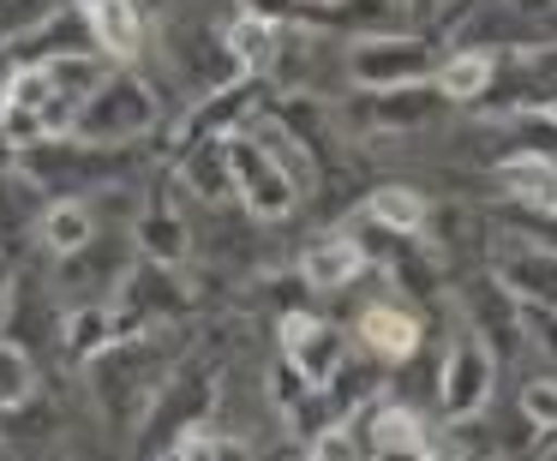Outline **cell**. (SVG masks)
Here are the masks:
<instances>
[{
	"label": "cell",
	"instance_id": "obj_7",
	"mask_svg": "<svg viewBox=\"0 0 557 461\" xmlns=\"http://www.w3.org/2000/svg\"><path fill=\"white\" fill-rule=\"evenodd\" d=\"M360 336L372 341L384 360H408V353L420 348V317H408L401 306H372V312L360 317Z\"/></svg>",
	"mask_w": 557,
	"mask_h": 461
},
{
	"label": "cell",
	"instance_id": "obj_6",
	"mask_svg": "<svg viewBox=\"0 0 557 461\" xmlns=\"http://www.w3.org/2000/svg\"><path fill=\"white\" fill-rule=\"evenodd\" d=\"M420 66H425L420 42H360V49H354V73H360L366 85H408Z\"/></svg>",
	"mask_w": 557,
	"mask_h": 461
},
{
	"label": "cell",
	"instance_id": "obj_12",
	"mask_svg": "<svg viewBox=\"0 0 557 461\" xmlns=\"http://www.w3.org/2000/svg\"><path fill=\"white\" fill-rule=\"evenodd\" d=\"M372 216L396 234H420L425 228V198L408 192V186H384V192L372 198Z\"/></svg>",
	"mask_w": 557,
	"mask_h": 461
},
{
	"label": "cell",
	"instance_id": "obj_14",
	"mask_svg": "<svg viewBox=\"0 0 557 461\" xmlns=\"http://www.w3.org/2000/svg\"><path fill=\"white\" fill-rule=\"evenodd\" d=\"M228 42H234V54H240L246 66H270V49H276V30H270V18L246 13L240 25L228 30Z\"/></svg>",
	"mask_w": 557,
	"mask_h": 461
},
{
	"label": "cell",
	"instance_id": "obj_10",
	"mask_svg": "<svg viewBox=\"0 0 557 461\" xmlns=\"http://www.w3.org/2000/svg\"><path fill=\"white\" fill-rule=\"evenodd\" d=\"M114 90H121V102H109V114H90L85 121V133L90 138H126V133H138L145 126V114H150V97L133 85V78H114Z\"/></svg>",
	"mask_w": 557,
	"mask_h": 461
},
{
	"label": "cell",
	"instance_id": "obj_15",
	"mask_svg": "<svg viewBox=\"0 0 557 461\" xmlns=\"http://www.w3.org/2000/svg\"><path fill=\"white\" fill-rule=\"evenodd\" d=\"M42 234H49L54 258H73V252H85V240H90V216H85L78 204H61V210L49 216V228H42Z\"/></svg>",
	"mask_w": 557,
	"mask_h": 461
},
{
	"label": "cell",
	"instance_id": "obj_8",
	"mask_svg": "<svg viewBox=\"0 0 557 461\" xmlns=\"http://www.w3.org/2000/svg\"><path fill=\"white\" fill-rule=\"evenodd\" d=\"M360 270H366V252L348 234H330V240H318L312 252H306V282H312V288H342V282H354Z\"/></svg>",
	"mask_w": 557,
	"mask_h": 461
},
{
	"label": "cell",
	"instance_id": "obj_16",
	"mask_svg": "<svg viewBox=\"0 0 557 461\" xmlns=\"http://www.w3.org/2000/svg\"><path fill=\"white\" fill-rule=\"evenodd\" d=\"M509 276L521 282V288H540L545 306H557V252H533L528 270H509Z\"/></svg>",
	"mask_w": 557,
	"mask_h": 461
},
{
	"label": "cell",
	"instance_id": "obj_18",
	"mask_svg": "<svg viewBox=\"0 0 557 461\" xmlns=\"http://www.w3.org/2000/svg\"><path fill=\"white\" fill-rule=\"evenodd\" d=\"M312 461H366V456L354 449V437H348V432H318Z\"/></svg>",
	"mask_w": 557,
	"mask_h": 461
},
{
	"label": "cell",
	"instance_id": "obj_5",
	"mask_svg": "<svg viewBox=\"0 0 557 461\" xmlns=\"http://www.w3.org/2000/svg\"><path fill=\"white\" fill-rule=\"evenodd\" d=\"M85 18L97 30L102 54H114V61H133L138 42H145V25H138L133 0H85Z\"/></svg>",
	"mask_w": 557,
	"mask_h": 461
},
{
	"label": "cell",
	"instance_id": "obj_9",
	"mask_svg": "<svg viewBox=\"0 0 557 461\" xmlns=\"http://www.w3.org/2000/svg\"><path fill=\"white\" fill-rule=\"evenodd\" d=\"M504 186L521 198V204H533V210H557V162H545V157L504 162Z\"/></svg>",
	"mask_w": 557,
	"mask_h": 461
},
{
	"label": "cell",
	"instance_id": "obj_11",
	"mask_svg": "<svg viewBox=\"0 0 557 461\" xmlns=\"http://www.w3.org/2000/svg\"><path fill=\"white\" fill-rule=\"evenodd\" d=\"M492 73H497L492 54H456V61L437 66V90L456 97V102H468V97H480V90L492 85Z\"/></svg>",
	"mask_w": 557,
	"mask_h": 461
},
{
	"label": "cell",
	"instance_id": "obj_17",
	"mask_svg": "<svg viewBox=\"0 0 557 461\" xmlns=\"http://www.w3.org/2000/svg\"><path fill=\"white\" fill-rule=\"evenodd\" d=\"M521 408H528L533 425H552V432H557V384H528Z\"/></svg>",
	"mask_w": 557,
	"mask_h": 461
},
{
	"label": "cell",
	"instance_id": "obj_2",
	"mask_svg": "<svg viewBox=\"0 0 557 461\" xmlns=\"http://www.w3.org/2000/svg\"><path fill=\"white\" fill-rule=\"evenodd\" d=\"M222 157H228V180L240 186L246 210H258V216H288V210H294V180L258 145L228 138V145H222Z\"/></svg>",
	"mask_w": 557,
	"mask_h": 461
},
{
	"label": "cell",
	"instance_id": "obj_4",
	"mask_svg": "<svg viewBox=\"0 0 557 461\" xmlns=\"http://www.w3.org/2000/svg\"><path fill=\"white\" fill-rule=\"evenodd\" d=\"M282 348H288L294 372H300L312 389H324L330 377L342 372V329L318 324L312 312H294V317H282Z\"/></svg>",
	"mask_w": 557,
	"mask_h": 461
},
{
	"label": "cell",
	"instance_id": "obj_3",
	"mask_svg": "<svg viewBox=\"0 0 557 461\" xmlns=\"http://www.w3.org/2000/svg\"><path fill=\"white\" fill-rule=\"evenodd\" d=\"M437 396H444L449 420H468L492 401V353H485L480 336H461L444 360V377H437Z\"/></svg>",
	"mask_w": 557,
	"mask_h": 461
},
{
	"label": "cell",
	"instance_id": "obj_1",
	"mask_svg": "<svg viewBox=\"0 0 557 461\" xmlns=\"http://www.w3.org/2000/svg\"><path fill=\"white\" fill-rule=\"evenodd\" d=\"M102 90V66L97 61H49V66H25L7 78L0 97V133L7 145H37L54 138L85 114V102Z\"/></svg>",
	"mask_w": 557,
	"mask_h": 461
},
{
	"label": "cell",
	"instance_id": "obj_19",
	"mask_svg": "<svg viewBox=\"0 0 557 461\" xmlns=\"http://www.w3.org/2000/svg\"><path fill=\"white\" fill-rule=\"evenodd\" d=\"M413 7H432V0H413Z\"/></svg>",
	"mask_w": 557,
	"mask_h": 461
},
{
	"label": "cell",
	"instance_id": "obj_13",
	"mask_svg": "<svg viewBox=\"0 0 557 461\" xmlns=\"http://www.w3.org/2000/svg\"><path fill=\"white\" fill-rule=\"evenodd\" d=\"M30 389H37V372H30L25 348L0 341V413L18 408V401H30Z\"/></svg>",
	"mask_w": 557,
	"mask_h": 461
}]
</instances>
